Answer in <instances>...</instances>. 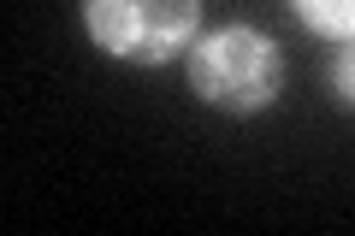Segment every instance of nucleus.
<instances>
[{
    "label": "nucleus",
    "mask_w": 355,
    "mask_h": 236,
    "mask_svg": "<svg viewBox=\"0 0 355 236\" xmlns=\"http://www.w3.org/2000/svg\"><path fill=\"white\" fill-rule=\"evenodd\" d=\"M284 77H291L284 48L266 30L243 24V18L202 30L190 42V53H184V83H190V95L202 107H214V112H231V118H254V112L279 107Z\"/></svg>",
    "instance_id": "obj_1"
},
{
    "label": "nucleus",
    "mask_w": 355,
    "mask_h": 236,
    "mask_svg": "<svg viewBox=\"0 0 355 236\" xmlns=\"http://www.w3.org/2000/svg\"><path fill=\"white\" fill-rule=\"evenodd\" d=\"M326 83H331V95H338V107H349V112H355V42H343V48L331 53Z\"/></svg>",
    "instance_id": "obj_4"
},
{
    "label": "nucleus",
    "mask_w": 355,
    "mask_h": 236,
    "mask_svg": "<svg viewBox=\"0 0 355 236\" xmlns=\"http://www.w3.org/2000/svg\"><path fill=\"white\" fill-rule=\"evenodd\" d=\"M83 36L119 65L184 60L202 36V0H77Z\"/></svg>",
    "instance_id": "obj_2"
},
{
    "label": "nucleus",
    "mask_w": 355,
    "mask_h": 236,
    "mask_svg": "<svg viewBox=\"0 0 355 236\" xmlns=\"http://www.w3.org/2000/svg\"><path fill=\"white\" fill-rule=\"evenodd\" d=\"M291 12L308 36L331 42V48L355 42V0H291Z\"/></svg>",
    "instance_id": "obj_3"
}]
</instances>
